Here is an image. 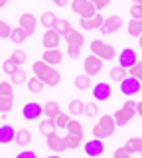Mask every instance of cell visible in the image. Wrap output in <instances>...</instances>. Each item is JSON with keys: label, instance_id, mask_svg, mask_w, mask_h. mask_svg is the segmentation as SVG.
Masks as SVG:
<instances>
[{"label": "cell", "instance_id": "1", "mask_svg": "<svg viewBox=\"0 0 142 158\" xmlns=\"http://www.w3.org/2000/svg\"><path fill=\"white\" fill-rule=\"evenodd\" d=\"M32 71H34V75H36L40 81L43 83V85H47V87H55L57 83L61 81V75H59V71H57L55 67H51V65H47L46 61H34L32 63Z\"/></svg>", "mask_w": 142, "mask_h": 158}, {"label": "cell", "instance_id": "2", "mask_svg": "<svg viewBox=\"0 0 142 158\" xmlns=\"http://www.w3.org/2000/svg\"><path fill=\"white\" fill-rule=\"evenodd\" d=\"M115 128H116V123L112 115H103L99 121H97V125L93 127V138H101V140H105V138H109L111 135H115Z\"/></svg>", "mask_w": 142, "mask_h": 158}, {"label": "cell", "instance_id": "3", "mask_svg": "<svg viewBox=\"0 0 142 158\" xmlns=\"http://www.w3.org/2000/svg\"><path fill=\"white\" fill-rule=\"evenodd\" d=\"M14 107V85L10 81H0V113L6 115Z\"/></svg>", "mask_w": 142, "mask_h": 158}, {"label": "cell", "instance_id": "4", "mask_svg": "<svg viewBox=\"0 0 142 158\" xmlns=\"http://www.w3.org/2000/svg\"><path fill=\"white\" fill-rule=\"evenodd\" d=\"M63 138H65V142H67V148H71V150L79 146L83 142V127H81V123L75 121V118H71L69 125H67V135Z\"/></svg>", "mask_w": 142, "mask_h": 158}, {"label": "cell", "instance_id": "5", "mask_svg": "<svg viewBox=\"0 0 142 158\" xmlns=\"http://www.w3.org/2000/svg\"><path fill=\"white\" fill-rule=\"evenodd\" d=\"M136 115V103L132 101V99H126L124 105H122L119 111H115V115H112V118H115L116 127H124L130 123V118Z\"/></svg>", "mask_w": 142, "mask_h": 158}, {"label": "cell", "instance_id": "6", "mask_svg": "<svg viewBox=\"0 0 142 158\" xmlns=\"http://www.w3.org/2000/svg\"><path fill=\"white\" fill-rule=\"evenodd\" d=\"M91 53L97 57H101L103 61H111V59H115L116 52L115 48L111 46V44H105L103 40H93L91 42Z\"/></svg>", "mask_w": 142, "mask_h": 158}, {"label": "cell", "instance_id": "7", "mask_svg": "<svg viewBox=\"0 0 142 158\" xmlns=\"http://www.w3.org/2000/svg\"><path fill=\"white\" fill-rule=\"evenodd\" d=\"M71 10L81 18H91L97 14V10L91 4V0H71Z\"/></svg>", "mask_w": 142, "mask_h": 158}, {"label": "cell", "instance_id": "8", "mask_svg": "<svg viewBox=\"0 0 142 158\" xmlns=\"http://www.w3.org/2000/svg\"><path fill=\"white\" fill-rule=\"evenodd\" d=\"M140 91H142V81H138V79L126 75V77L120 81V93H122V95H126L128 99H130L132 95H138Z\"/></svg>", "mask_w": 142, "mask_h": 158}, {"label": "cell", "instance_id": "9", "mask_svg": "<svg viewBox=\"0 0 142 158\" xmlns=\"http://www.w3.org/2000/svg\"><path fill=\"white\" fill-rule=\"evenodd\" d=\"M83 67H85V73H87L89 77H95V75H99L101 69H103V59L91 53V56L85 57V61H83Z\"/></svg>", "mask_w": 142, "mask_h": 158}, {"label": "cell", "instance_id": "10", "mask_svg": "<svg viewBox=\"0 0 142 158\" xmlns=\"http://www.w3.org/2000/svg\"><path fill=\"white\" fill-rule=\"evenodd\" d=\"M40 115H43V105H40V103L30 101L22 107V117L26 121H36V118H40Z\"/></svg>", "mask_w": 142, "mask_h": 158}, {"label": "cell", "instance_id": "11", "mask_svg": "<svg viewBox=\"0 0 142 158\" xmlns=\"http://www.w3.org/2000/svg\"><path fill=\"white\" fill-rule=\"evenodd\" d=\"M46 138H47V148H50V150H53L55 154H59V152L67 150V142H65V138L59 136L55 131L50 132V135H47Z\"/></svg>", "mask_w": 142, "mask_h": 158}, {"label": "cell", "instance_id": "12", "mask_svg": "<svg viewBox=\"0 0 142 158\" xmlns=\"http://www.w3.org/2000/svg\"><path fill=\"white\" fill-rule=\"evenodd\" d=\"M18 26H20L24 32L28 34V36H32L34 32H36V26H38V20H36V16L34 14H30V12H24L20 18H18Z\"/></svg>", "mask_w": 142, "mask_h": 158}, {"label": "cell", "instance_id": "13", "mask_svg": "<svg viewBox=\"0 0 142 158\" xmlns=\"http://www.w3.org/2000/svg\"><path fill=\"white\" fill-rule=\"evenodd\" d=\"M59 42H61V36H59V32H57L55 28L47 30V32L43 34V38H42V44H43L46 49H57L59 48Z\"/></svg>", "mask_w": 142, "mask_h": 158}, {"label": "cell", "instance_id": "14", "mask_svg": "<svg viewBox=\"0 0 142 158\" xmlns=\"http://www.w3.org/2000/svg\"><path fill=\"white\" fill-rule=\"evenodd\" d=\"M103 152H105V144H103L101 138H91V140L85 142V154L91 158H99Z\"/></svg>", "mask_w": 142, "mask_h": 158}, {"label": "cell", "instance_id": "15", "mask_svg": "<svg viewBox=\"0 0 142 158\" xmlns=\"http://www.w3.org/2000/svg\"><path fill=\"white\" fill-rule=\"evenodd\" d=\"M136 61H138V57H136V52H134V49H130V48L120 49V53H119V65L120 67L130 69Z\"/></svg>", "mask_w": 142, "mask_h": 158}, {"label": "cell", "instance_id": "16", "mask_svg": "<svg viewBox=\"0 0 142 158\" xmlns=\"http://www.w3.org/2000/svg\"><path fill=\"white\" fill-rule=\"evenodd\" d=\"M103 16L99 12L95 14V16H91V18H79V26H81V30H87V32H91V30H101V26H103Z\"/></svg>", "mask_w": 142, "mask_h": 158}, {"label": "cell", "instance_id": "17", "mask_svg": "<svg viewBox=\"0 0 142 158\" xmlns=\"http://www.w3.org/2000/svg\"><path fill=\"white\" fill-rule=\"evenodd\" d=\"M120 26H122L120 16H109V18H105V22H103L101 32L103 34H115V32H119Z\"/></svg>", "mask_w": 142, "mask_h": 158}, {"label": "cell", "instance_id": "18", "mask_svg": "<svg viewBox=\"0 0 142 158\" xmlns=\"http://www.w3.org/2000/svg\"><path fill=\"white\" fill-rule=\"evenodd\" d=\"M61 59H63V53L59 49H43V53H42V61H46L47 65H51V67H55L57 63H61Z\"/></svg>", "mask_w": 142, "mask_h": 158}, {"label": "cell", "instance_id": "19", "mask_svg": "<svg viewBox=\"0 0 142 158\" xmlns=\"http://www.w3.org/2000/svg\"><path fill=\"white\" fill-rule=\"evenodd\" d=\"M111 93H112V89L109 83H97L95 87H93V97H95V101H107V99L111 97Z\"/></svg>", "mask_w": 142, "mask_h": 158}, {"label": "cell", "instance_id": "20", "mask_svg": "<svg viewBox=\"0 0 142 158\" xmlns=\"http://www.w3.org/2000/svg\"><path fill=\"white\" fill-rule=\"evenodd\" d=\"M14 136H16V128L8 123L0 125V144H8V142H14Z\"/></svg>", "mask_w": 142, "mask_h": 158}, {"label": "cell", "instance_id": "21", "mask_svg": "<svg viewBox=\"0 0 142 158\" xmlns=\"http://www.w3.org/2000/svg\"><path fill=\"white\" fill-rule=\"evenodd\" d=\"M14 142L20 146H26L32 142V132L26 131V128H20V131H16V136H14Z\"/></svg>", "mask_w": 142, "mask_h": 158}, {"label": "cell", "instance_id": "22", "mask_svg": "<svg viewBox=\"0 0 142 158\" xmlns=\"http://www.w3.org/2000/svg\"><path fill=\"white\" fill-rule=\"evenodd\" d=\"M124 148L130 152V154H136V152H142V138L140 136H132L126 140V144Z\"/></svg>", "mask_w": 142, "mask_h": 158}, {"label": "cell", "instance_id": "23", "mask_svg": "<svg viewBox=\"0 0 142 158\" xmlns=\"http://www.w3.org/2000/svg\"><path fill=\"white\" fill-rule=\"evenodd\" d=\"M65 42H67V46H75V48H83V44H85V38H83V34L81 32H73L69 34V36L65 38Z\"/></svg>", "mask_w": 142, "mask_h": 158}, {"label": "cell", "instance_id": "24", "mask_svg": "<svg viewBox=\"0 0 142 158\" xmlns=\"http://www.w3.org/2000/svg\"><path fill=\"white\" fill-rule=\"evenodd\" d=\"M59 105H57L55 101H47L46 105H43V115H46L47 118H55L57 115H59Z\"/></svg>", "mask_w": 142, "mask_h": 158}, {"label": "cell", "instance_id": "25", "mask_svg": "<svg viewBox=\"0 0 142 158\" xmlns=\"http://www.w3.org/2000/svg\"><path fill=\"white\" fill-rule=\"evenodd\" d=\"M55 30L59 32V36H61V38H67V36H69V34L73 32L71 24L67 22V20H61V18H57V22H55Z\"/></svg>", "mask_w": 142, "mask_h": 158}, {"label": "cell", "instance_id": "26", "mask_svg": "<svg viewBox=\"0 0 142 158\" xmlns=\"http://www.w3.org/2000/svg\"><path fill=\"white\" fill-rule=\"evenodd\" d=\"M126 75H128V69H124V67H120V65H115L109 71V77L112 79V81H116V83H120Z\"/></svg>", "mask_w": 142, "mask_h": 158}, {"label": "cell", "instance_id": "27", "mask_svg": "<svg viewBox=\"0 0 142 158\" xmlns=\"http://www.w3.org/2000/svg\"><path fill=\"white\" fill-rule=\"evenodd\" d=\"M55 22H57V16L53 12H43L42 18H40V24H42L43 28H47V30L55 28Z\"/></svg>", "mask_w": 142, "mask_h": 158}, {"label": "cell", "instance_id": "28", "mask_svg": "<svg viewBox=\"0 0 142 158\" xmlns=\"http://www.w3.org/2000/svg\"><path fill=\"white\" fill-rule=\"evenodd\" d=\"M126 30H128V36L138 38L140 34H142V20H132V18H130V22H128V26H126Z\"/></svg>", "mask_w": 142, "mask_h": 158}, {"label": "cell", "instance_id": "29", "mask_svg": "<svg viewBox=\"0 0 142 158\" xmlns=\"http://www.w3.org/2000/svg\"><path fill=\"white\" fill-rule=\"evenodd\" d=\"M55 128H57V127H55V121H53V118H47V117H46V118L40 123V132H42V135H46V136L50 135V132H53Z\"/></svg>", "mask_w": 142, "mask_h": 158}, {"label": "cell", "instance_id": "30", "mask_svg": "<svg viewBox=\"0 0 142 158\" xmlns=\"http://www.w3.org/2000/svg\"><path fill=\"white\" fill-rule=\"evenodd\" d=\"M10 77H12V81H10L12 85H24V83L28 81V75H26V71H24V69H20V67H18L16 71H14L12 75H10Z\"/></svg>", "mask_w": 142, "mask_h": 158}, {"label": "cell", "instance_id": "31", "mask_svg": "<svg viewBox=\"0 0 142 158\" xmlns=\"http://www.w3.org/2000/svg\"><path fill=\"white\" fill-rule=\"evenodd\" d=\"M73 83H75V87H77V89L85 91V89H89V87H91V77L87 75V73H83V75H77Z\"/></svg>", "mask_w": 142, "mask_h": 158}, {"label": "cell", "instance_id": "32", "mask_svg": "<svg viewBox=\"0 0 142 158\" xmlns=\"http://www.w3.org/2000/svg\"><path fill=\"white\" fill-rule=\"evenodd\" d=\"M26 85H28V89H30V93H40L42 91V89L43 87H46V85H43V83L40 81V79H38L36 75H34V77H28V81H26Z\"/></svg>", "mask_w": 142, "mask_h": 158}, {"label": "cell", "instance_id": "33", "mask_svg": "<svg viewBox=\"0 0 142 158\" xmlns=\"http://www.w3.org/2000/svg\"><path fill=\"white\" fill-rule=\"evenodd\" d=\"M83 109H85V103L79 101V99H73V101H69V113H71L73 117L83 115Z\"/></svg>", "mask_w": 142, "mask_h": 158}, {"label": "cell", "instance_id": "34", "mask_svg": "<svg viewBox=\"0 0 142 158\" xmlns=\"http://www.w3.org/2000/svg\"><path fill=\"white\" fill-rule=\"evenodd\" d=\"M28 38V34L26 32H24V30L20 28V26H18V28H12V34H10V40H12V42L14 44H22L24 42V40H26Z\"/></svg>", "mask_w": 142, "mask_h": 158}, {"label": "cell", "instance_id": "35", "mask_svg": "<svg viewBox=\"0 0 142 158\" xmlns=\"http://www.w3.org/2000/svg\"><path fill=\"white\" fill-rule=\"evenodd\" d=\"M128 75L134 77V79H138V81H142V59H138V61L128 69Z\"/></svg>", "mask_w": 142, "mask_h": 158}, {"label": "cell", "instance_id": "36", "mask_svg": "<svg viewBox=\"0 0 142 158\" xmlns=\"http://www.w3.org/2000/svg\"><path fill=\"white\" fill-rule=\"evenodd\" d=\"M53 121H55V127H57V128H67V125H69V121H71V117L67 115V113H59V115L53 118Z\"/></svg>", "mask_w": 142, "mask_h": 158}, {"label": "cell", "instance_id": "37", "mask_svg": "<svg viewBox=\"0 0 142 158\" xmlns=\"http://www.w3.org/2000/svg\"><path fill=\"white\" fill-rule=\"evenodd\" d=\"M18 67H20V65H18V63H16V61H14V59H12V57H8V59H6V61H4V63H2V71H4V73H8V75H12V73H14V71H16V69H18Z\"/></svg>", "mask_w": 142, "mask_h": 158}, {"label": "cell", "instance_id": "38", "mask_svg": "<svg viewBox=\"0 0 142 158\" xmlns=\"http://www.w3.org/2000/svg\"><path fill=\"white\" fill-rule=\"evenodd\" d=\"M10 34H12L10 24L4 22V20H0V38H2V40H8V38H10Z\"/></svg>", "mask_w": 142, "mask_h": 158}, {"label": "cell", "instance_id": "39", "mask_svg": "<svg viewBox=\"0 0 142 158\" xmlns=\"http://www.w3.org/2000/svg\"><path fill=\"white\" fill-rule=\"evenodd\" d=\"M97 113H99V109H97V103H87L85 109H83V115H87L89 118L97 117Z\"/></svg>", "mask_w": 142, "mask_h": 158}, {"label": "cell", "instance_id": "40", "mask_svg": "<svg viewBox=\"0 0 142 158\" xmlns=\"http://www.w3.org/2000/svg\"><path fill=\"white\" fill-rule=\"evenodd\" d=\"M130 18L132 20H142V6L140 4H132L130 6Z\"/></svg>", "mask_w": 142, "mask_h": 158}, {"label": "cell", "instance_id": "41", "mask_svg": "<svg viewBox=\"0 0 142 158\" xmlns=\"http://www.w3.org/2000/svg\"><path fill=\"white\" fill-rule=\"evenodd\" d=\"M10 57H12L14 61L18 63V65H22V63L26 61V52H24V49H16V52H14Z\"/></svg>", "mask_w": 142, "mask_h": 158}, {"label": "cell", "instance_id": "42", "mask_svg": "<svg viewBox=\"0 0 142 158\" xmlns=\"http://www.w3.org/2000/svg\"><path fill=\"white\" fill-rule=\"evenodd\" d=\"M132 154H130V152L128 150H126V148L124 146H120V148H116V150L115 152H112V158H130Z\"/></svg>", "mask_w": 142, "mask_h": 158}, {"label": "cell", "instance_id": "43", "mask_svg": "<svg viewBox=\"0 0 142 158\" xmlns=\"http://www.w3.org/2000/svg\"><path fill=\"white\" fill-rule=\"evenodd\" d=\"M109 2H111V0H91V4L95 6L97 12H99V10H103V8H107V6H109Z\"/></svg>", "mask_w": 142, "mask_h": 158}, {"label": "cell", "instance_id": "44", "mask_svg": "<svg viewBox=\"0 0 142 158\" xmlns=\"http://www.w3.org/2000/svg\"><path fill=\"white\" fill-rule=\"evenodd\" d=\"M79 53H81V48H75V46H67V56H69L71 59L79 57Z\"/></svg>", "mask_w": 142, "mask_h": 158}, {"label": "cell", "instance_id": "45", "mask_svg": "<svg viewBox=\"0 0 142 158\" xmlns=\"http://www.w3.org/2000/svg\"><path fill=\"white\" fill-rule=\"evenodd\" d=\"M16 158H36V152H34V150H24V152H20Z\"/></svg>", "mask_w": 142, "mask_h": 158}, {"label": "cell", "instance_id": "46", "mask_svg": "<svg viewBox=\"0 0 142 158\" xmlns=\"http://www.w3.org/2000/svg\"><path fill=\"white\" fill-rule=\"evenodd\" d=\"M51 2L55 4V6H61L63 8V6H67V2H69V0H51Z\"/></svg>", "mask_w": 142, "mask_h": 158}, {"label": "cell", "instance_id": "47", "mask_svg": "<svg viewBox=\"0 0 142 158\" xmlns=\"http://www.w3.org/2000/svg\"><path fill=\"white\" fill-rule=\"evenodd\" d=\"M136 115H140V117H142V101L136 103Z\"/></svg>", "mask_w": 142, "mask_h": 158}, {"label": "cell", "instance_id": "48", "mask_svg": "<svg viewBox=\"0 0 142 158\" xmlns=\"http://www.w3.org/2000/svg\"><path fill=\"white\" fill-rule=\"evenodd\" d=\"M6 4H8V0H0V8H4Z\"/></svg>", "mask_w": 142, "mask_h": 158}, {"label": "cell", "instance_id": "49", "mask_svg": "<svg viewBox=\"0 0 142 158\" xmlns=\"http://www.w3.org/2000/svg\"><path fill=\"white\" fill-rule=\"evenodd\" d=\"M138 46L142 48V34H140V36H138Z\"/></svg>", "mask_w": 142, "mask_h": 158}, {"label": "cell", "instance_id": "50", "mask_svg": "<svg viewBox=\"0 0 142 158\" xmlns=\"http://www.w3.org/2000/svg\"><path fill=\"white\" fill-rule=\"evenodd\" d=\"M142 2V0H132V4H140Z\"/></svg>", "mask_w": 142, "mask_h": 158}, {"label": "cell", "instance_id": "51", "mask_svg": "<svg viewBox=\"0 0 142 158\" xmlns=\"http://www.w3.org/2000/svg\"><path fill=\"white\" fill-rule=\"evenodd\" d=\"M47 158H59V156H57V154H53V156H47Z\"/></svg>", "mask_w": 142, "mask_h": 158}, {"label": "cell", "instance_id": "52", "mask_svg": "<svg viewBox=\"0 0 142 158\" xmlns=\"http://www.w3.org/2000/svg\"><path fill=\"white\" fill-rule=\"evenodd\" d=\"M140 6H142V2H140Z\"/></svg>", "mask_w": 142, "mask_h": 158}, {"label": "cell", "instance_id": "53", "mask_svg": "<svg viewBox=\"0 0 142 158\" xmlns=\"http://www.w3.org/2000/svg\"><path fill=\"white\" fill-rule=\"evenodd\" d=\"M87 158H91V156H87Z\"/></svg>", "mask_w": 142, "mask_h": 158}, {"label": "cell", "instance_id": "54", "mask_svg": "<svg viewBox=\"0 0 142 158\" xmlns=\"http://www.w3.org/2000/svg\"><path fill=\"white\" fill-rule=\"evenodd\" d=\"M140 156H142V152H140Z\"/></svg>", "mask_w": 142, "mask_h": 158}]
</instances>
